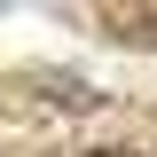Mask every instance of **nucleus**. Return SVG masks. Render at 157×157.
<instances>
[{
    "instance_id": "1",
    "label": "nucleus",
    "mask_w": 157,
    "mask_h": 157,
    "mask_svg": "<svg viewBox=\"0 0 157 157\" xmlns=\"http://www.w3.org/2000/svg\"><path fill=\"white\" fill-rule=\"evenodd\" d=\"M86 157H141V149H86Z\"/></svg>"
}]
</instances>
